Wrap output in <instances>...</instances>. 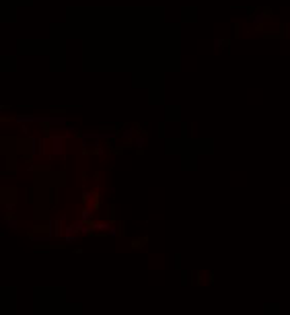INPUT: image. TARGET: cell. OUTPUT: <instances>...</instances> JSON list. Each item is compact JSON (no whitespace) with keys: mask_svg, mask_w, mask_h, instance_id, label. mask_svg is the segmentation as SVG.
<instances>
[]
</instances>
